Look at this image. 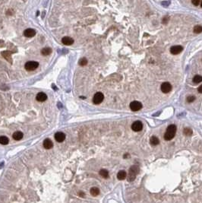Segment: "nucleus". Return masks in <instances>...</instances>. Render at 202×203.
<instances>
[{"label": "nucleus", "mask_w": 202, "mask_h": 203, "mask_svg": "<svg viewBox=\"0 0 202 203\" xmlns=\"http://www.w3.org/2000/svg\"><path fill=\"white\" fill-rule=\"evenodd\" d=\"M202 81V76L199 75H197L194 78H193V82L195 84H198L201 83Z\"/></svg>", "instance_id": "nucleus-21"}, {"label": "nucleus", "mask_w": 202, "mask_h": 203, "mask_svg": "<svg viewBox=\"0 0 202 203\" xmlns=\"http://www.w3.org/2000/svg\"><path fill=\"white\" fill-rule=\"evenodd\" d=\"M62 43H63L64 45L70 46V45H71V44H73L74 40L70 37H64L62 39Z\"/></svg>", "instance_id": "nucleus-11"}, {"label": "nucleus", "mask_w": 202, "mask_h": 203, "mask_svg": "<svg viewBox=\"0 0 202 203\" xmlns=\"http://www.w3.org/2000/svg\"><path fill=\"white\" fill-rule=\"evenodd\" d=\"M195 96H189L187 98V101L188 103H191L193 101H195Z\"/></svg>", "instance_id": "nucleus-25"}, {"label": "nucleus", "mask_w": 202, "mask_h": 203, "mask_svg": "<svg viewBox=\"0 0 202 203\" xmlns=\"http://www.w3.org/2000/svg\"><path fill=\"white\" fill-rule=\"evenodd\" d=\"M36 34V30L32 28H28L24 31V35L26 37H33Z\"/></svg>", "instance_id": "nucleus-10"}, {"label": "nucleus", "mask_w": 202, "mask_h": 203, "mask_svg": "<svg viewBox=\"0 0 202 203\" xmlns=\"http://www.w3.org/2000/svg\"><path fill=\"white\" fill-rule=\"evenodd\" d=\"M128 156H129V154H125L124 155V158H126Z\"/></svg>", "instance_id": "nucleus-29"}, {"label": "nucleus", "mask_w": 202, "mask_h": 203, "mask_svg": "<svg viewBox=\"0 0 202 203\" xmlns=\"http://www.w3.org/2000/svg\"><path fill=\"white\" fill-rule=\"evenodd\" d=\"M199 3H200V1L199 0H193L192 1V4L194 6H198L199 5Z\"/></svg>", "instance_id": "nucleus-26"}, {"label": "nucleus", "mask_w": 202, "mask_h": 203, "mask_svg": "<svg viewBox=\"0 0 202 203\" xmlns=\"http://www.w3.org/2000/svg\"><path fill=\"white\" fill-rule=\"evenodd\" d=\"M129 107L132 111H138V110H140L142 108V104L141 102L135 100V101H132V102L130 104Z\"/></svg>", "instance_id": "nucleus-5"}, {"label": "nucleus", "mask_w": 202, "mask_h": 203, "mask_svg": "<svg viewBox=\"0 0 202 203\" xmlns=\"http://www.w3.org/2000/svg\"><path fill=\"white\" fill-rule=\"evenodd\" d=\"M91 194L93 196H97L100 194V189H99L97 187H92L91 189Z\"/></svg>", "instance_id": "nucleus-18"}, {"label": "nucleus", "mask_w": 202, "mask_h": 203, "mask_svg": "<svg viewBox=\"0 0 202 203\" xmlns=\"http://www.w3.org/2000/svg\"><path fill=\"white\" fill-rule=\"evenodd\" d=\"M87 64V59L86 58H82L79 61V65H81V66H84Z\"/></svg>", "instance_id": "nucleus-24"}, {"label": "nucleus", "mask_w": 202, "mask_h": 203, "mask_svg": "<svg viewBox=\"0 0 202 203\" xmlns=\"http://www.w3.org/2000/svg\"><path fill=\"white\" fill-rule=\"evenodd\" d=\"M126 176H127V174H126V172H125V170H120V171H119V173L117 174V178L119 180H125V178H126Z\"/></svg>", "instance_id": "nucleus-15"}, {"label": "nucleus", "mask_w": 202, "mask_h": 203, "mask_svg": "<svg viewBox=\"0 0 202 203\" xmlns=\"http://www.w3.org/2000/svg\"><path fill=\"white\" fill-rule=\"evenodd\" d=\"M183 133H184V135H186V136H191V135H192V130L190 129V128L186 127V128H185V129H184Z\"/></svg>", "instance_id": "nucleus-22"}, {"label": "nucleus", "mask_w": 202, "mask_h": 203, "mask_svg": "<svg viewBox=\"0 0 202 203\" xmlns=\"http://www.w3.org/2000/svg\"><path fill=\"white\" fill-rule=\"evenodd\" d=\"M23 132H21V131H17L15 132L14 134H13V139H14L16 141H19L21 139H22V138H23Z\"/></svg>", "instance_id": "nucleus-14"}, {"label": "nucleus", "mask_w": 202, "mask_h": 203, "mask_svg": "<svg viewBox=\"0 0 202 203\" xmlns=\"http://www.w3.org/2000/svg\"><path fill=\"white\" fill-rule=\"evenodd\" d=\"M201 8H202V2H201Z\"/></svg>", "instance_id": "nucleus-30"}, {"label": "nucleus", "mask_w": 202, "mask_h": 203, "mask_svg": "<svg viewBox=\"0 0 202 203\" xmlns=\"http://www.w3.org/2000/svg\"><path fill=\"white\" fill-rule=\"evenodd\" d=\"M36 99L39 102H43V101L46 100L47 95L45 93H43V92H40V93L37 94V97H36Z\"/></svg>", "instance_id": "nucleus-12"}, {"label": "nucleus", "mask_w": 202, "mask_h": 203, "mask_svg": "<svg viewBox=\"0 0 202 203\" xmlns=\"http://www.w3.org/2000/svg\"><path fill=\"white\" fill-rule=\"evenodd\" d=\"M197 91H198V92H199L200 94H202V85L199 86V87H198V89H197Z\"/></svg>", "instance_id": "nucleus-27"}, {"label": "nucleus", "mask_w": 202, "mask_h": 203, "mask_svg": "<svg viewBox=\"0 0 202 203\" xmlns=\"http://www.w3.org/2000/svg\"><path fill=\"white\" fill-rule=\"evenodd\" d=\"M52 53V49L49 47H45L41 50V54L43 56H48Z\"/></svg>", "instance_id": "nucleus-17"}, {"label": "nucleus", "mask_w": 202, "mask_h": 203, "mask_svg": "<svg viewBox=\"0 0 202 203\" xmlns=\"http://www.w3.org/2000/svg\"><path fill=\"white\" fill-rule=\"evenodd\" d=\"M202 32V26L197 25L194 28V33L195 34H200Z\"/></svg>", "instance_id": "nucleus-23"}, {"label": "nucleus", "mask_w": 202, "mask_h": 203, "mask_svg": "<svg viewBox=\"0 0 202 203\" xmlns=\"http://www.w3.org/2000/svg\"><path fill=\"white\" fill-rule=\"evenodd\" d=\"M143 129V124L141 121H135L132 123V129L134 132H140Z\"/></svg>", "instance_id": "nucleus-7"}, {"label": "nucleus", "mask_w": 202, "mask_h": 203, "mask_svg": "<svg viewBox=\"0 0 202 203\" xmlns=\"http://www.w3.org/2000/svg\"><path fill=\"white\" fill-rule=\"evenodd\" d=\"M43 147L46 149H51L53 147V143L49 139H46L43 141Z\"/></svg>", "instance_id": "nucleus-13"}, {"label": "nucleus", "mask_w": 202, "mask_h": 203, "mask_svg": "<svg viewBox=\"0 0 202 203\" xmlns=\"http://www.w3.org/2000/svg\"><path fill=\"white\" fill-rule=\"evenodd\" d=\"M55 139L58 142H62L65 139V134L62 132H58L55 134Z\"/></svg>", "instance_id": "nucleus-9"}, {"label": "nucleus", "mask_w": 202, "mask_h": 203, "mask_svg": "<svg viewBox=\"0 0 202 203\" xmlns=\"http://www.w3.org/2000/svg\"><path fill=\"white\" fill-rule=\"evenodd\" d=\"M150 145L155 146V145H159L160 140H159V139L157 137H156V136H152V137L150 138Z\"/></svg>", "instance_id": "nucleus-16"}, {"label": "nucleus", "mask_w": 202, "mask_h": 203, "mask_svg": "<svg viewBox=\"0 0 202 203\" xmlns=\"http://www.w3.org/2000/svg\"><path fill=\"white\" fill-rule=\"evenodd\" d=\"M139 167L137 165H134L130 167L129 171H128V182H132L135 179L137 174L139 173Z\"/></svg>", "instance_id": "nucleus-2"}, {"label": "nucleus", "mask_w": 202, "mask_h": 203, "mask_svg": "<svg viewBox=\"0 0 202 203\" xmlns=\"http://www.w3.org/2000/svg\"><path fill=\"white\" fill-rule=\"evenodd\" d=\"M78 195L81 196V197H84V196H85V194L84 193V192H80L79 193H78Z\"/></svg>", "instance_id": "nucleus-28"}, {"label": "nucleus", "mask_w": 202, "mask_h": 203, "mask_svg": "<svg viewBox=\"0 0 202 203\" xmlns=\"http://www.w3.org/2000/svg\"><path fill=\"white\" fill-rule=\"evenodd\" d=\"M176 125H170L168 126L167 131L164 134V139L166 141H170L173 139L176 133Z\"/></svg>", "instance_id": "nucleus-1"}, {"label": "nucleus", "mask_w": 202, "mask_h": 203, "mask_svg": "<svg viewBox=\"0 0 202 203\" xmlns=\"http://www.w3.org/2000/svg\"><path fill=\"white\" fill-rule=\"evenodd\" d=\"M100 175L102 177L106 179V178H108V176H109V172L108 170H106L105 169H102L100 170Z\"/></svg>", "instance_id": "nucleus-20"}, {"label": "nucleus", "mask_w": 202, "mask_h": 203, "mask_svg": "<svg viewBox=\"0 0 202 203\" xmlns=\"http://www.w3.org/2000/svg\"><path fill=\"white\" fill-rule=\"evenodd\" d=\"M8 142H9V139H8V138L6 137V136H4V135L0 136V144L6 145L8 144Z\"/></svg>", "instance_id": "nucleus-19"}, {"label": "nucleus", "mask_w": 202, "mask_h": 203, "mask_svg": "<svg viewBox=\"0 0 202 203\" xmlns=\"http://www.w3.org/2000/svg\"><path fill=\"white\" fill-rule=\"evenodd\" d=\"M39 66V63L35 61H29L28 63H26L24 68L28 71H34Z\"/></svg>", "instance_id": "nucleus-3"}, {"label": "nucleus", "mask_w": 202, "mask_h": 203, "mask_svg": "<svg viewBox=\"0 0 202 203\" xmlns=\"http://www.w3.org/2000/svg\"><path fill=\"white\" fill-rule=\"evenodd\" d=\"M183 50V47L182 46H179V45H176V46H173L170 48V52L173 55H177L179 53L182 51Z\"/></svg>", "instance_id": "nucleus-8"}, {"label": "nucleus", "mask_w": 202, "mask_h": 203, "mask_svg": "<svg viewBox=\"0 0 202 203\" xmlns=\"http://www.w3.org/2000/svg\"><path fill=\"white\" fill-rule=\"evenodd\" d=\"M104 99V95L101 92H97L94 94L93 98V102L94 104H100V103L103 102V100Z\"/></svg>", "instance_id": "nucleus-4"}, {"label": "nucleus", "mask_w": 202, "mask_h": 203, "mask_svg": "<svg viewBox=\"0 0 202 203\" xmlns=\"http://www.w3.org/2000/svg\"><path fill=\"white\" fill-rule=\"evenodd\" d=\"M161 91L164 94H167L172 90V85L169 82H164L161 85Z\"/></svg>", "instance_id": "nucleus-6"}]
</instances>
